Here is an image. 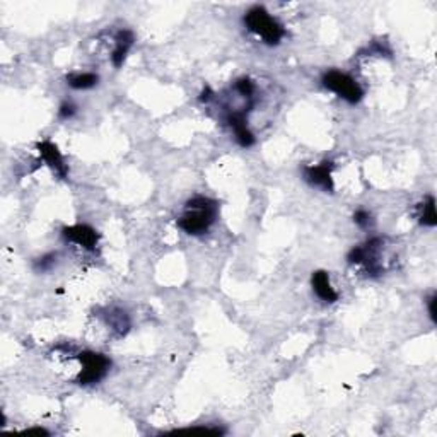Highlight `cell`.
I'll return each instance as SVG.
<instances>
[{
  "label": "cell",
  "mask_w": 437,
  "mask_h": 437,
  "mask_svg": "<svg viewBox=\"0 0 437 437\" xmlns=\"http://www.w3.org/2000/svg\"><path fill=\"white\" fill-rule=\"evenodd\" d=\"M218 216V203L209 196H193L185 203L176 224L183 232L190 236H202L216 224Z\"/></svg>",
  "instance_id": "obj_1"
},
{
  "label": "cell",
  "mask_w": 437,
  "mask_h": 437,
  "mask_svg": "<svg viewBox=\"0 0 437 437\" xmlns=\"http://www.w3.org/2000/svg\"><path fill=\"white\" fill-rule=\"evenodd\" d=\"M243 21L248 31L270 46H277L285 37L284 26L263 6H253L252 9L246 10Z\"/></svg>",
  "instance_id": "obj_2"
},
{
  "label": "cell",
  "mask_w": 437,
  "mask_h": 437,
  "mask_svg": "<svg viewBox=\"0 0 437 437\" xmlns=\"http://www.w3.org/2000/svg\"><path fill=\"white\" fill-rule=\"evenodd\" d=\"M383 246H385V239L372 238L365 241L364 245L350 250L347 260H349L350 265H360L369 277H379L385 272L381 260H379V253H381Z\"/></svg>",
  "instance_id": "obj_3"
},
{
  "label": "cell",
  "mask_w": 437,
  "mask_h": 437,
  "mask_svg": "<svg viewBox=\"0 0 437 437\" xmlns=\"http://www.w3.org/2000/svg\"><path fill=\"white\" fill-rule=\"evenodd\" d=\"M77 360L81 363V372L77 376V385L89 386L103 381L106 374L110 372L111 359L101 352H92V350H84L77 356Z\"/></svg>",
  "instance_id": "obj_4"
},
{
  "label": "cell",
  "mask_w": 437,
  "mask_h": 437,
  "mask_svg": "<svg viewBox=\"0 0 437 437\" xmlns=\"http://www.w3.org/2000/svg\"><path fill=\"white\" fill-rule=\"evenodd\" d=\"M321 82H323V85L328 91L335 92L338 98H342L349 105H357L364 98V89L360 88L359 82L352 75L340 72V70H328V72H325Z\"/></svg>",
  "instance_id": "obj_5"
},
{
  "label": "cell",
  "mask_w": 437,
  "mask_h": 437,
  "mask_svg": "<svg viewBox=\"0 0 437 437\" xmlns=\"http://www.w3.org/2000/svg\"><path fill=\"white\" fill-rule=\"evenodd\" d=\"M250 110L252 108L229 110L227 113H225V121H227V125L232 128V132H234L236 142H238L243 149H250V147L255 145L256 142L255 135H253L248 128V120H246Z\"/></svg>",
  "instance_id": "obj_6"
},
{
  "label": "cell",
  "mask_w": 437,
  "mask_h": 437,
  "mask_svg": "<svg viewBox=\"0 0 437 437\" xmlns=\"http://www.w3.org/2000/svg\"><path fill=\"white\" fill-rule=\"evenodd\" d=\"M62 236L67 243H74L85 252H94L99 243V232L88 224H75L63 227Z\"/></svg>",
  "instance_id": "obj_7"
},
{
  "label": "cell",
  "mask_w": 437,
  "mask_h": 437,
  "mask_svg": "<svg viewBox=\"0 0 437 437\" xmlns=\"http://www.w3.org/2000/svg\"><path fill=\"white\" fill-rule=\"evenodd\" d=\"M332 171H333L332 161H323V163L316 164V166L304 167L303 176L307 185H311L313 188L323 190L325 193H333L335 185H333Z\"/></svg>",
  "instance_id": "obj_8"
},
{
  "label": "cell",
  "mask_w": 437,
  "mask_h": 437,
  "mask_svg": "<svg viewBox=\"0 0 437 437\" xmlns=\"http://www.w3.org/2000/svg\"><path fill=\"white\" fill-rule=\"evenodd\" d=\"M37 149L39 156H41V159L52 167L53 173H55L60 180H67V176H69V166H67L65 161H63V156L60 154L59 147L53 144L52 141H43L38 142Z\"/></svg>",
  "instance_id": "obj_9"
},
{
  "label": "cell",
  "mask_w": 437,
  "mask_h": 437,
  "mask_svg": "<svg viewBox=\"0 0 437 437\" xmlns=\"http://www.w3.org/2000/svg\"><path fill=\"white\" fill-rule=\"evenodd\" d=\"M311 287H313V292L316 294L318 299H321L323 303L333 304L338 301V292L333 289L328 272L325 270L313 272V275H311Z\"/></svg>",
  "instance_id": "obj_10"
},
{
  "label": "cell",
  "mask_w": 437,
  "mask_h": 437,
  "mask_svg": "<svg viewBox=\"0 0 437 437\" xmlns=\"http://www.w3.org/2000/svg\"><path fill=\"white\" fill-rule=\"evenodd\" d=\"M135 37L130 30H121L116 33V38H114V50L111 53V63H113L116 69H120L121 65L127 60L128 52L134 46Z\"/></svg>",
  "instance_id": "obj_11"
},
{
  "label": "cell",
  "mask_w": 437,
  "mask_h": 437,
  "mask_svg": "<svg viewBox=\"0 0 437 437\" xmlns=\"http://www.w3.org/2000/svg\"><path fill=\"white\" fill-rule=\"evenodd\" d=\"M106 323L116 333L118 338L127 335L128 329H130V318L121 309H110L108 314H106Z\"/></svg>",
  "instance_id": "obj_12"
},
{
  "label": "cell",
  "mask_w": 437,
  "mask_h": 437,
  "mask_svg": "<svg viewBox=\"0 0 437 437\" xmlns=\"http://www.w3.org/2000/svg\"><path fill=\"white\" fill-rule=\"evenodd\" d=\"M417 218L422 225L427 227H436L437 216H436V200L434 196L429 195L427 199L417 205Z\"/></svg>",
  "instance_id": "obj_13"
},
{
  "label": "cell",
  "mask_w": 437,
  "mask_h": 437,
  "mask_svg": "<svg viewBox=\"0 0 437 437\" xmlns=\"http://www.w3.org/2000/svg\"><path fill=\"white\" fill-rule=\"evenodd\" d=\"M99 75L94 72H82V74H70L67 77V84L77 91H84V89H91L98 85Z\"/></svg>",
  "instance_id": "obj_14"
},
{
  "label": "cell",
  "mask_w": 437,
  "mask_h": 437,
  "mask_svg": "<svg viewBox=\"0 0 437 437\" xmlns=\"http://www.w3.org/2000/svg\"><path fill=\"white\" fill-rule=\"evenodd\" d=\"M234 91L238 92L239 96H243V98L253 99V94H255V84H253L252 79L241 77L234 82Z\"/></svg>",
  "instance_id": "obj_15"
},
{
  "label": "cell",
  "mask_w": 437,
  "mask_h": 437,
  "mask_svg": "<svg viewBox=\"0 0 437 437\" xmlns=\"http://www.w3.org/2000/svg\"><path fill=\"white\" fill-rule=\"evenodd\" d=\"M57 253H46L41 258L34 261V270L37 272H48L57 265Z\"/></svg>",
  "instance_id": "obj_16"
},
{
  "label": "cell",
  "mask_w": 437,
  "mask_h": 437,
  "mask_svg": "<svg viewBox=\"0 0 437 437\" xmlns=\"http://www.w3.org/2000/svg\"><path fill=\"white\" fill-rule=\"evenodd\" d=\"M354 222H356L359 227L363 229H367L369 225H371L372 218H371V214L365 212V210H357L356 214H354Z\"/></svg>",
  "instance_id": "obj_17"
},
{
  "label": "cell",
  "mask_w": 437,
  "mask_h": 437,
  "mask_svg": "<svg viewBox=\"0 0 437 437\" xmlns=\"http://www.w3.org/2000/svg\"><path fill=\"white\" fill-rule=\"evenodd\" d=\"M75 113H77V108H75L74 103H63L59 110V116L62 120H70Z\"/></svg>",
  "instance_id": "obj_18"
},
{
  "label": "cell",
  "mask_w": 437,
  "mask_h": 437,
  "mask_svg": "<svg viewBox=\"0 0 437 437\" xmlns=\"http://www.w3.org/2000/svg\"><path fill=\"white\" fill-rule=\"evenodd\" d=\"M436 294H432L431 297L427 299V309H429V318H431L432 323H436Z\"/></svg>",
  "instance_id": "obj_19"
},
{
  "label": "cell",
  "mask_w": 437,
  "mask_h": 437,
  "mask_svg": "<svg viewBox=\"0 0 437 437\" xmlns=\"http://www.w3.org/2000/svg\"><path fill=\"white\" fill-rule=\"evenodd\" d=\"M212 98H214V92L210 88H205L202 91V94H200V101H203V103H209Z\"/></svg>",
  "instance_id": "obj_20"
},
{
  "label": "cell",
  "mask_w": 437,
  "mask_h": 437,
  "mask_svg": "<svg viewBox=\"0 0 437 437\" xmlns=\"http://www.w3.org/2000/svg\"><path fill=\"white\" fill-rule=\"evenodd\" d=\"M26 434H43V436H48L50 432L46 431V429H39V427H37V429H28Z\"/></svg>",
  "instance_id": "obj_21"
}]
</instances>
